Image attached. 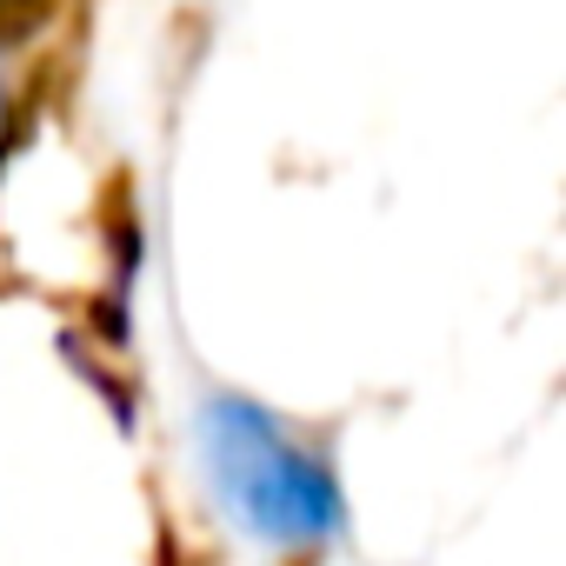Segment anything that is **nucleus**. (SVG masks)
<instances>
[{
    "mask_svg": "<svg viewBox=\"0 0 566 566\" xmlns=\"http://www.w3.org/2000/svg\"><path fill=\"white\" fill-rule=\"evenodd\" d=\"M200 453H207L220 506L260 546H287V553L327 546L347 526V500H340V480L327 473V460L294 447L287 427L273 413H260L253 400H233V394L207 400Z\"/></svg>",
    "mask_w": 566,
    "mask_h": 566,
    "instance_id": "nucleus-1",
    "label": "nucleus"
}]
</instances>
